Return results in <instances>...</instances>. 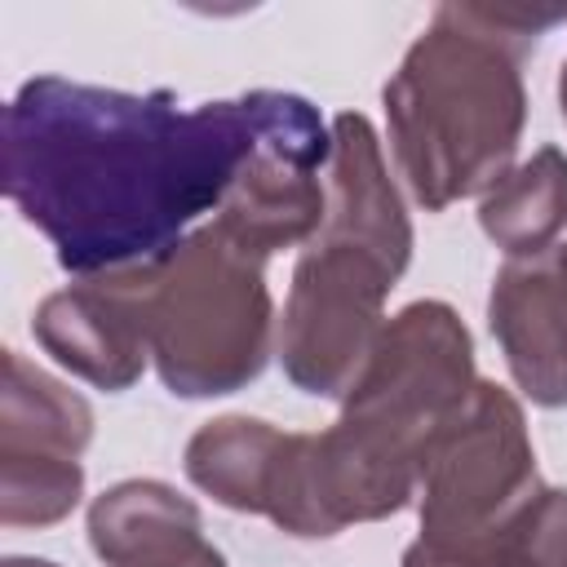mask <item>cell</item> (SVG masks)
<instances>
[{
    "label": "cell",
    "mask_w": 567,
    "mask_h": 567,
    "mask_svg": "<svg viewBox=\"0 0 567 567\" xmlns=\"http://www.w3.org/2000/svg\"><path fill=\"white\" fill-rule=\"evenodd\" d=\"M31 332L40 350L53 354V363L106 394L128 390L151 363L137 270L93 275L49 292L35 306Z\"/></svg>",
    "instance_id": "obj_8"
},
{
    "label": "cell",
    "mask_w": 567,
    "mask_h": 567,
    "mask_svg": "<svg viewBox=\"0 0 567 567\" xmlns=\"http://www.w3.org/2000/svg\"><path fill=\"white\" fill-rule=\"evenodd\" d=\"M93 443V408L84 394L4 350V390H0V456H53L80 461Z\"/></svg>",
    "instance_id": "obj_13"
},
{
    "label": "cell",
    "mask_w": 567,
    "mask_h": 567,
    "mask_svg": "<svg viewBox=\"0 0 567 567\" xmlns=\"http://www.w3.org/2000/svg\"><path fill=\"white\" fill-rule=\"evenodd\" d=\"M558 106H563V120H567V62H563V75H558Z\"/></svg>",
    "instance_id": "obj_18"
},
{
    "label": "cell",
    "mask_w": 567,
    "mask_h": 567,
    "mask_svg": "<svg viewBox=\"0 0 567 567\" xmlns=\"http://www.w3.org/2000/svg\"><path fill=\"white\" fill-rule=\"evenodd\" d=\"M284 443H288V430L261 416H217L190 434L182 470L217 505L266 518L279 461H284Z\"/></svg>",
    "instance_id": "obj_12"
},
{
    "label": "cell",
    "mask_w": 567,
    "mask_h": 567,
    "mask_svg": "<svg viewBox=\"0 0 567 567\" xmlns=\"http://www.w3.org/2000/svg\"><path fill=\"white\" fill-rule=\"evenodd\" d=\"M567 13L439 4L385 80V128L399 177L425 213L492 190L527 124L523 58Z\"/></svg>",
    "instance_id": "obj_2"
},
{
    "label": "cell",
    "mask_w": 567,
    "mask_h": 567,
    "mask_svg": "<svg viewBox=\"0 0 567 567\" xmlns=\"http://www.w3.org/2000/svg\"><path fill=\"white\" fill-rule=\"evenodd\" d=\"M558 257H563V266H567V244H558Z\"/></svg>",
    "instance_id": "obj_19"
},
{
    "label": "cell",
    "mask_w": 567,
    "mask_h": 567,
    "mask_svg": "<svg viewBox=\"0 0 567 567\" xmlns=\"http://www.w3.org/2000/svg\"><path fill=\"white\" fill-rule=\"evenodd\" d=\"M487 323L514 385L540 408H567V266L558 244L536 257H505Z\"/></svg>",
    "instance_id": "obj_9"
},
{
    "label": "cell",
    "mask_w": 567,
    "mask_h": 567,
    "mask_svg": "<svg viewBox=\"0 0 567 567\" xmlns=\"http://www.w3.org/2000/svg\"><path fill=\"white\" fill-rule=\"evenodd\" d=\"M474 381V341L461 315L434 297L408 301L385 319L354 390L341 399V416L421 461Z\"/></svg>",
    "instance_id": "obj_6"
},
{
    "label": "cell",
    "mask_w": 567,
    "mask_h": 567,
    "mask_svg": "<svg viewBox=\"0 0 567 567\" xmlns=\"http://www.w3.org/2000/svg\"><path fill=\"white\" fill-rule=\"evenodd\" d=\"M323 239H341L377 252L399 275L412 261V221L399 186L381 159L377 128L359 111L332 120V159H328V213L319 226Z\"/></svg>",
    "instance_id": "obj_11"
},
{
    "label": "cell",
    "mask_w": 567,
    "mask_h": 567,
    "mask_svg": "<svg viewBox=\"0 0 567 567\" xmlns=\"http://www.w3.org/2000/svg\"><path fill=\"white\" fill-rule=\"evenodd\" d=\"M399 270L368 248L315 235L288 284L275 354L284 377L315 399H346L385 328V297Z\"/></svg>",
    "instance_id": "obj_4"
},
{
    "label": "cell",
    "mask_w": 567,
    "mask_h": 567,
    "mask_svg": "<svg viewBox=\"0 0 567 567\" xmlns=\"http://www.w3.org/2000/svg\"><path fill=\"white\" fill-rule=\"evenodd\" d=\"M151 363L168 394L217 399L261 377L275 354V301L266 261L230 244L213 221L173 252L137 266Z\"/></svg>",
    "instance_id": "obj_3"
},
{
    "label": "cell",
    "mask_w": 567,
    "mask_h": 567,
    "mask_svg": "<svg viewBox=\"0 0 567 567\" xmlns=\"http://www.w3.org/2000/svg\"><path fill=\"white\" fill-rule=\"evenodd\" d=\"M478 226L505 257H536L567 230V155L540 146L478 195Z\"/></svg>",
    "instance_id": "obj_15"
},
{
    "label": "cell",
    "mask_w": 567,
    "mask_h": 567,
    "mask_svg": "<svg viewBox=\"0 0 567 567\" xmlns=\"http://www.w3.org/2000/svg\"><path fill=\"white\" fill-rule=\"evenodd\" d=\"M84 496V465L53 456H0V523L53 527Z\"/></svg>",
    "instance_id": "obj_16"
},
{
    "label": "cell",
    "mask_w": 567,
    "mask_h": 567,
    "mask_svg": "<svg viewBox=\"0 0 567 567\" xmlns=\"http://www.w3.org/2000/svg\"><path fill=\"white\" fill-rule=\"evenodd\" d=\"M399 567H567V487L540 483L514 514L465 540H412Z\"/></svg>",
    "instance_id": "obj_14"
},
{
    "label": "cell",
    "mask_w": 567,
    "mask_h": 567,
    "mask_svg": "<svg viewBox=\"0 0 567 567\" xmlns=\"http://www.w3.org/2000/svg\"><path fill=\"white\" fill-rule=\"evenodd\" d=\"M4 567H58V563H49V558H27V554H13V558H4Z\"/></svg>",
    "instance_id": "obj_17"
},
{
    "label": "cell",
    "mask_w": 567,
    "mask_h": 567,
    "mask_svg": "<svg viewBox=\"0 0 567 567\" xmlns=\"http://www.w3.org/2000/svg\"><path fill=\"white\" fill-rule=\"evenodd\" d=\"M248 102L252 151L213 226L257 261H270L284 248L310 244L323 226L332 124H323L315 102L284 89H252Z\"/></svg>",
    "instance_id": "obj_7"
},
{
    "label": "cell",
    "mask_w": 567,
    "mask_h": 567,
    "mask_svg": "<svg viewBox=\"0 0 567 567\" xmlns=\"http://www.w3.org/2000/svg\"><path fill=\"white\" fill-rule=\"evenodd\" d=\"M252 151V102L27 80L4 106V195L75 279L173 252L217 213Z\"/></svg>",
    "instance_id": "obj_1"
},
{
    "label": "cell",
    "mask_w": 567,
    "mask_h": 567,
    "mask_svg": "<svg viewBox=\"0 0 567 567\" xmlns=\"http://www.w3.org/2000/svg\"><path fill=\"white\" fill-rule=\"evenodd\" d=\"M536 487L540 474L523 403L496 381H474L470 399L425 443L416 483L421 540L447 545L478 536Z\"/></svg>",
    "instance_id": "obj_5"
},
{
    "label": "cell",
    "mask_w": 567,
    "mask_h": 567,
    "mask_svg": "<svg viewBox=\"0 0 567 567\" xmlns=\"http://www.w3.org/2000/svg\"><path fill=\"white\" fill-rule=\"evenodd\" d=\"M89 545L106 567H230L199 509L164 478H124L89 505Z\"/></svg>",
    "instance_id": "obj_10"
}]
</instances>
